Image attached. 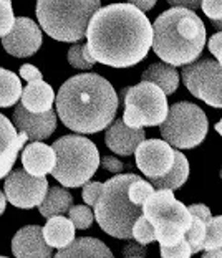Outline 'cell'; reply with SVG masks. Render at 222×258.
Instances as JSON below:
<instances>
[{"label": "cell", "instance_id": "f546056e", "mask_svg": "<svg viewBox=\"0 0 222 258\" xmlns=\"http://www.w3.org/2000/svg\"><path fill=\"white\" fill-rule=\"evenodd\" d=\"M154 192V187L151 182H148V180H144L141 177L134 179L133 182L130 184V187H128V196H130L131 202H134L136 205H141L146 202V199H148L151 194Z\"/></svg>", "mask_w": 222, "mask_h": 258}, {"label": "cell", "instance_id": "ffe728a7", "mask_svg": "<svg viewBox=\"0 0 222 258\" xmlns=\"http://www.w3.org/2000/svg\"><path fill=\"white\" fill-rule=\"evenodd\" d=\"M43 238L48 247L51 248H65L75 238V225L73 222L63 215L48 217L46 225L42 227Z\"/></svg>", "mask_w": 222, "mask_h": 258}, {"label": "cell", "instance_id": "d4e9b609", "mask_svg": "<svg viewBox=\"0 0 222 258\" xmlns=\"http://www.w3.org/2000/svg\"><path fill=\"white\" fill-rule=\"evenodd\" d=\"M20 78L5 68H0V108H10L20 101L22 95Z\"/></svg>", "mask_w": 222, "mask_h": 258}, {"label": "cell", "instance_id": "4316f807", "mask_svg": "<svg viewBox=\"0 0 222 258\" xmlns=\"http://www.w3.org/2000/svg\"><path fill=\"white\" fill-rule=\"evenodd\" d=\"M204 224H206V238H204L202 250L222 248V215H211Z\"/></svg>", "mask_w": 222, "mask_h": 258}, {"label": "cell", "instance_id": "83f0119b", "mask_svg": "<svg viewBox=\"0 0 222 258\" xmlns=\"http://www.w3.org/2000/svg\"><path fill=\"white\" fill-rule=\"evenodd\" d=\"M68 63L77 70H91L96 61L88 53L86 45L77 43L68 50Z\"/></svg>", "mask_w": 222, "mask_h": 258}, {"label": "cell", "instance_id": "603a6c76", "mask_svg": "<svg viewBox=\"0 0 222 258\" xmlns=\"http://www.w3.org/2000/svg\"><path fill=\"white\" fill-rule=\"evenodd\" d=\"M144 81H151L164 91V95H173L178 90L179 85V73L173 64L168 63H154L143 73Z\"/></svg>", "mask_w": 222, "mask_h": 258}, {"label": "cell", "instance_id": "7bdbcfd3", "mask_svg": "<svg viewBox=\"0 0 222 258\" xmlns=\"http://www.w3.org/2000/svg\"><path fill=\"white\" fill-rule=\"evenodd\" d=\"M5 207H7V197L4 192H0V215L5 212Z\"/></svg>", "mask_w": 222, "mask_h": 258}, {"label": "cell", "instance_id": "60d3db41", "mask_svg": "<svg viewBox=\"0 0 222 258\" xmlns=\"http://www.w3.org/2000/svg\"><path fill=\"white\" fill-rule=\"evenodd\" d=\"M128 4L138 7L141 12H148L156 5V0H128Z\"/></svg>", "mask_w": 222, "mask_h": 258}, {"label": "cell", "instance_id": "cb8c5ba5", "mask_svg": "<svg viewBox=\"0 0 222 258\" xmlns=\"http://www.w3.org/2000/svg\"><path fill=\"white\" fill-rule=\"evenodd\" d=\"M73 205V196L63 187H50L46 190L43 201L37 207L45 219L51 215H63Z\"/></svg>", "mask_w": 222, "mask_h": 258}, {"label": "cell", "instance_id": "f1b7e54d", "mask_svg": "<svg viewBox=\"0 0 222 258\" xmlns=\"http://www.w3.org/2000/svg\"><path fill=\"white\" fill-rule=\"evenodd\" d=\"M133 238L139 242L141 245H148V243H153L156 240V233H154V228L151 225V222L146 219V217L141 214L136 219V222L133 224Z\"/></svg>", "mask_w": 222, "mask_h": 258}, {"label": "cell", "instance_id": "d590c367", "mask_svg": "<svg viewBox=\"0 0 222 258\" xmlns=\"http://www.w3.org/2000/svg\"><path fill=\"white\" fill-rule=\"evenodd\" d=\"M209 51L217 58V61L222 64V32L219 30V33H215L209 40Z\"/></svg>", "mask_w": 222, "mask_h": 258}, {"label": "cell", "instance_id": "7402d4cb", "mask_svg": "<svg viewBox=\"0 0 222 258\" xmlns=\"http://www.w3.org/2000/svg\"><path fill=\"white\" fill-rule=\"evenodd\" d=\"M68 258V256H108L111 258L113 253L104 245L101 240L91 238V237H81L73 238V242L67 245L65 248H60L57 251V258Z\"/></svg>", "mask_w": 222, "mask_h": 258}, {"label": "cell", "instance_id": "836d02e7", "mask_svg": "<svg viewBox=\"0 0 222 258\" xmlns=\"http://www.w3.org/2000/svg\"><path fill=\"white\" fill-rule=\"evenodd\" d=\"M101 187H103L101 182H90V180L86 184H83V192H81V197H83V201H85L86 205L95 207L98 197H100Z\"/></svg>", "mask_w": 222, "mask_h": 258}, {"label": "cell", "instance_id": "6da1fadb", "mask_svg": "<svg viewBox=\"0 0 222 258\" xmlns=\"http://www.w3.org/2000/svg\"><path fill=\"white\" fill-rule=\"evenodd\" d=\"M86 48L98 63L130 68L143 61L153 45V25L131 4L100 7L86 27Z\"/></svg>", "mask_w": 222, "mask_h": 258}, {"label": "cell", "instance_id": "5b68a950", "mask_svg": "<svg viewBox=\"0 0 222 258\" xmlns=\"http://www.w3.org/2000/svg\"><path fill=\"white\" fill-rule=\"evenodd\" d=\"M100 0H37V19L48 37L58 42H80Z\"/></svg>", "mask_w": 222, "mask_h": 258}, {"label": "cell", "instance_id": "ee69618b", "mask_svg": "<svg viewBox=\"0 0 222 258\" xmlns=\"http://www.w3.org/2000/svg\"><path fill=\"white\" fill-rule=\"evenodd\" d=\"M212 25L217 28V30H220L222 32V20H215V22H212Z\"/></svg>", "mask_w": 222, "mask_h": 258}, {"label": "cell", "instance_id": "7c38bea8", "mask_svg": "<svg viewBox=\"0 0 222 258\" xmlns=\"http://www.w3.org/2000/svg\"><path fill=\"white\" fill-rule=\"evenodd\" d=\"M133 154L138 169L148 179L164 175L174 162V149L162 139H144Z\"/></svg>", "mask_w": 222, "mask_h": 258}, {"label": "cell", "instance_id": "d6a6232c", "mask_svg": "<svg viewBox=\"0 0 222 258\" xmlns=\"http://www.w3.org/2000/svg\"><path fill=\"white\" fill-rule=\"evenodd\" d=\"M191 253V248L188 242L183 238L179 243L176 245H171V247H161V256L162 258H189Z\"/></svg>", "mask_w": 222, "mask_h": 258}, {"label": "cell", "instance_id": "1f68e13d", "mask_svg": "<svg viewBox=\"0 0 222 258\" xmlns=\"http://www.w3.org/2000/svg\"><path fill=\"white\" fill-rule=\"evenodd\" d=\"M15 17H14V9H12L10 0H0V37L7 35L10 28L14 27Z\"/></svg>", "mask_w": 222, "mask_h": 258}, {"label": "cell", "instance_id": "4dcf8cb0", "mask_svg": "<svg viewBox=\"0 0 222 258\" xmlns=\"http://www.w3.org/2000/svg\"><path fill=\"white\" fill-rule=\"evenodd\" d=\"M68 219L73 222L75 228L85 230V228H90L95 215H93L90 205H73L68 209Z\"/></svg>", "mask_w": 222, "mask_h": 258}, {"label": "cell", "instance_id": "74e56055", "mask_svg": "<svg viewBox=\"0 0 222 258\" xmlns=\"http://www.w3.org/2000/svg\"><path fill=\"white\" fill-rule=\"evenodd\" d=\"M123 255L125 256H146V248H144V245H141L139 242H131V243H128L125 248H123Z\"/></svg>", "mask_w": 222, "mask_h": 258}, {"label": "cell", "instance_id": "4fadbf2b", "mask_svg": "<svg viewBox=\"0 0 222 258\" xmlns=\"http://www.w3.org/2000/svg\"><path fill=\"white\" fill-rule=\"evenodd\" d=\"M20 76L27 80V86L22 88L20 103L23 108L32 113H45L51 109L55 101V93L46 81H43L42 73L33 64H22Z\"/></svg>", "mask_w": 222, "mask_h": 258}, {"label": "cell", "instance_id": "44dd1931", "mask_svg": "<svg viewBox=\"0 0 222 258\" xmlns=\"http://www.w3.org/2000/svg\"><path fill=\"white\" fill-rule=\"evenodd\" d=\"M189 175V162L186 159V156L183 152H179L178 149H174V162L173 167L164 175L159 177H149V182L153 184L154 189H179L183 187L184 182L188 180Z\"/></svg>", "mask_w": 222, "mask_h": 258}, {"label": "cell", "instance_id": "7a4b0ae2", "mask_svg": "<svg viewBox=\"0 0 222 258\" xmlns=\"http://www.w3.org/2000/svg\"><path fill=\"white\" fill-rule=\"evenodd\" d=\"M57 113L72 131L95 134L115 119L120 99L108 80L96 73L72 76L55 96Z\"/></svg>", "mask_w": 222, "mask_h": 258}, {"label": "cell", "instance_id": "ba28073f", "mask_svg": "<svg viewBox=\"0 0 222 258\" xmlns=\"http://www.w3.org/2000/svg\"><path fill=\"white\" fill-rule=\"evenodd\" d=\"M121 101L125 104L123 121L130 127L159 126L169 109L164 91L144 80L136 86L121 90Z\"/></svg>", "mask_w": 222, "mask_h": 258}, {"label": "cell", "instance_id": "e0dca14e", "mask_svg": "<svg viewBox=\"0 0 222 258\" xmlns=\"http://www.w3.org/2000/svg\"><path fill=\"white\" fill-rule=\"evenodd\" d=\"M12 253L17 258H48L51 256V247L45 242L42 227L27 225L12 240Z\"/></svg>", "mask_w": 222, "mask_h": 258}, {"label": "cell", "instance_id": "bcb514c9", "mask_svg": "<svg viewBox=\"0 0 222 258\" xmlns=\"http://www.w3.org/2000/svg\"><path fill=\"white\" fill-rule=\"evenodd\" d=\"M220 179H222V171H220Z\"/></svg>", "mask_w": 222, "mask_h": 258}, {"label": "cell", "instance_id": "ab89813d", "mask_svg": "<svg viewBox=\"0 0 222 258\" xmlns=\"http://www.w3.org/2000/svg\"><path fill=\"white\" fill-rule=\"evenodd\" d=\"M201 2L202 0H168V4L171 5V7H184V9H191V10L199 9Z\"/></svg>", "mask_w": 222, "mask_h": 258}, {"label": "cell", "instance_id": "9c48e42d", "mask_svg": "<svg viewBox=\"0 0 222 258\" xmlns=\"http://www.w3.org/2000/svg\"><path fill=\"white\" fill-rule=\"evenodd\" d=\"M159 126L164 141L176 149L196 148L206 139L209 131V121L204 111L188 101L173 104Z\"/></svg>", "mask_w": 222, "mask_h": 258}, {"label": "cell", "instance_id": "5bb4252c", "mask_svg": "<svg viewBox=\"0 0 222 258\" xmlns=\"http://www.w3.org/2000/svg\"><path fill=\"white\" fill-rule=\"evenodd\" d=\"M2 45L5 51L12 56H32L42 46L40 27L27 17H19V19H15L10 32L2 37Z\"/></svg>", "mask_w": 222, "mask_h": 258}, {"label": "cell", "instance_id": "b9f144b4", "mask_svg": "<svg viewBox=\"0 0 222 258\" xmlns=\"http://www.w3.org/2000/svg\"><path fill=\"white\" fill-rule=\"evenodd\" d=\"M206 258H215V256H222V248H211V250H206L204 253Z\"/></svg>", "mask_w": 222, "mask_h": 258}, {"label": "cell", "instance_id": "ac0fdd59", "mask_svg": "<svg viewBox=\"0 0 222 258\" xmlns=\"http://www.w3.org/2000/svg\"><path fill=\"white\" fill-rule=\"evenodd\" d=\"M146 133L143 127H130L125 124L123 119H116L113 124H109L104 134V143L120 156H131L139 143H143Z\"/></svg>", "mask_w": 222, "mask_h": 258}, {"label": "cell", "instance_id": "9a60e30c", "mask_svg": "<svg viewBox=\"0 0 222 258\" xmlns=\"http://www.w3.org/2000/svg\"><path fill=\"white\" fill-rule=\"evenodd\" d=\"M14 126L19 133H25L30 141H43L57 129V113L53 109L45 113H32L20 103L14 111Z\"/></svg>", "mask_w": 222, "mask_h": 258}, {"label": "cell", "instance_id": "8d00e7d4", "mask_svg": "<svg viewBox=\"0 0 222 258\" xmlns=\"http://www.w3.org/2000/svg\"><path fill=\"white\" fill-rule=\"evenodd\" d=\"M100 164L109 172H121L123 171V162L116 159V157L104 156V157H101V159H100Z\"/></svg>", "mask_w": 222, "mask_h": 258}, {"label": "cell", "instance_id": "3957f363", "mask_svg": "<svg viewBox=\"0 0 222 258\" xmlns=\"http://www.w3.org/2000/svg\"><path fill=\"white\" fill-rule=\"evenodd\" d=\"M206 45V27L194 10L173 7L153 23V50L162 61L184 67L201 56Z\"/></svg>", "mask_w": 222, "mask_h": 258}, {"label": "cell", "instance_id": "f6af8a7d", "mask_svg": "<svg viewBox=\"0 0 222 258\" xmlns=\"http://www.w3.org/2000/svg\"><path fill=\"white\" fill-rule=\"evenodd\" d=\"M214 127H215V131H217V133L220 134V136H222V119H220V121L217 122V124L214 126Z\"/></svg>", "mask_w": 222, "mask_h": 258}, {"label": "cell", "instance_id": "8fae6325", "mask_svg": "<svg viewBox=\"0 0 222 258\" xmlns=\"http://www.w3.org/2000/svg\"><path fill=\"white\" fill-rule=\"evenodd\" d=\"M4 192L7 201L19 209H33L43 201L48 182L45 175H32L25 169H15L5 175Z\"/></svg>", "mask_w": 222, "mask_h": 258}, {"label": "cell", "instance_id": "f35d334b", "mask_svg": "<svg viewBox=\"0 0 222 258\" xmlns=\"http://www.w3.org/2000/svg\"><path fill=\"white\" fill-rule=\"evenodd\" d=\"M188 210L191 212V215L199 217V219L204 220V222L211 217V209H209L207 205H204V204H194V205H191V207H188Z\"/></svg>", "mask_w": 222, "mask_h": 258}, {"label": "cell", "instance_id": "e575fe53", "mask_svg": "<svg viewBox=\"0 0 222 258\" xmlns=\"http://www.w3.org/2000/svg\"><path fill=\"white\" fill-rule=\"evenodd\" d=\"M201 9L204 10V15L212 22L222 20V0H202Z\"/></svg>", "mask_w": 222, "mask_h": 258}, {"label": "cell", "instance_id": "484cf974", "mask_svg": "<svg viewBox=\"0 0 222 258\" xmlns=\"http://www.w3.org/2000/svg\"><path fill=\"white\" fill-rule=\"evenodd\" d=\"M204 238H206V224L201 220L199 217L192 215L191 217V225L184 233V240L188 242L191 253H199L204 245Z\"/></svg>", "mask_w": 222, "mask_h": 258}, {"label": "cell", "instance_id": "52a82bcc", "mask_svg": "<svg viewBox=\"0 0 222 258\" xmlns=\"http://www.w3.org/2000/svg\"><path fill=\"white\" fill-rule=\"evenodd\" d=\"M143 215L151 222L161 247L179 243L192 217L188 207L174 197L171 189H154L143 204Z\"/></svg>", "mask_w": 222, "mask_h": 258}, {"label": "cell", "instance_id": "277c9868", "mask_svg": "<svg viewBox=\"0 0 222 258\" xmlns=\"http://www.w3.org/2000/svg\"><path fill=\"white\" fill-rule=\"evenodd\" d=\"M136 174H120L103 184L100 197L95 204V219L101 230L115 238H133V224L143 214L141 205L131 202L128 187Z\"/></svg>", "mask_w": 222, "mask_h": 258}, {"label": "cell", "instance_id": "30bf717a", "mask_svg": "<svg viewBox=\"0 0 222 258\" xmlns=\"http://www.w3.org/2000/svg\"><path fill=\"white\" fill-rule=\"evenodd\" d=\"M181 76L192 96L212 108H222V64L219 61L204 58L184 64Z\"/></svg>", "mask_w": 222, "mask_h": 258}, {"label": "cell", "instance_id": "2e32d148", "mask_svg": "<svg viewBox=\"0 0 222 258\" xmlns=\"http://www.w3.org/2000/svg\"><path fill=\"white\" fill-rule=\"evenodd\" d=\"M27 139L25 133H19L9 118L0 114V179L12 171Z\"/></svg>", "mask_w": 222, "mask_h": 258}, {"label": "cell", "instance_id": "8992f818", "mask_svg": "<svg viewBox=\"0 0 222 258\" xmlns=\"http://www.w3.org/2000/svg\"><path fill=\"white\" fill-rule=\"evenodd\" d=\"M57 156L51 175L65 187H81L95 175L100 166L98 148L85 136H63L53 143Z\"/></svg>", "mask_w": 222, "mask_h": 258}, {"label": "cell", "instance_id": "d6986e66", "mask_svg": "<svg viewBox=\"0 0 222 258\" xmlns=\"http://www.w3.org/2000/svg\"><path fill=\"white\" fill-rule=\"evenodd\" d=\"M57 156L51 146H46L42 141H32L22 151L23 169L32 175H46L55 167Z\"/></svg>", "mask_w": 222, "mask_h": 258}]
</instances>
